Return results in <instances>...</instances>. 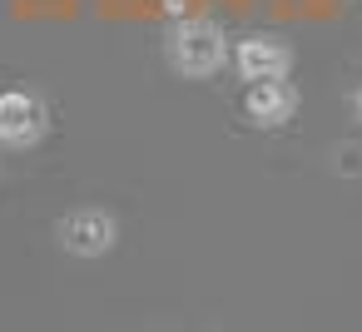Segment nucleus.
I'll return each mask as SVG.
<instances>
[{
  "label": "nucleus",
  "instance_id": "1",
  "mask_svg": "<svg viewBox=\"0 0 362 332\" xmlns=\"http://www.w3.org/2000/svg\"><path fill=\"white\" fill-rule=\"evenodd\" d=\"M164 55H169V70L184 75V80H209L228 65V35L218 20L209 16H189L179 25H169V40H164Z\"/></svg>",
  "mask_w": 362,
  "mask_h": 332
},
{
  "label": "nucleus",
  "instance_id": "2",
  "mask_svg": "<svg viewBox=\"0 0 362 332\" xmlns=\"http://www.w3.org/2000/svg\"><path fill=\"white\" fill-rule=\"evenodd\" d=\"M50 134V109L30 90H6L0 95V144L6 149H35Z\"/></svg>",
  "mask_w": 362,
  "mask_h": 332
},
{
  "label": "nucleus",
  "instance_id": "3",
  "mask_svg": "<svg viewBox=\"0 0 362 332\" xmlns=\"http://www.w3.org/2000/svg\"><path fill=\"white\" fill-rule=\"evenodd\" d=\"M55 238H60V248H65L70 258H105V253L119 243V223H115V213H105V208H75V213L60 218Z\"/></svg>",
  "mask_w": 362,
  "mask_h": 332
},
{
  "label": "nucleus",
  "instance_id": "4",
  "mask_svg": "<svg viewBox=\"0 0 362 332\" xmlns=\"http://www.w3.org/2000/svg\"><path fill=\"white\" fill-rule=\"evenodd\" d=\"M233 70H238V80H248V85L288 80V70H293V50H288V40L248 35V40H238V45H233Z\"/></svg>",
  "mask_w": 362,
  "mask_h": 332
},
{
  "label": "nucleus",
  "instance_id": "5",
  "mask_svg": "<svg viewBox=\"0 0 362 332\" xmlns=\"http://www.w3.org/2000/svg\"><path fill=\"white\" fill-rule=\"evenodd\" d=\"M298 105L303 100L288 80H263V85H248V95H243V114L253 129H283L298 114Z\"/></svg>",
  "mask_w": 362,
  "mask_h": 332
},
{
  "label": "nucleus",
  "instance_id": "6",
  "mask_svg": "<svg viewBox=\"0 0 362 332\" xmlns=\"http://www.w3.org/2000/svg\"><path fill=\"white\" fill-rule=\"evenodd\" d=\"M352 109H357V119H362V90H357V95H352Z\"/></svg>",
  "mask_w": 362,
  "mask_h": 332
}]
</instances>
